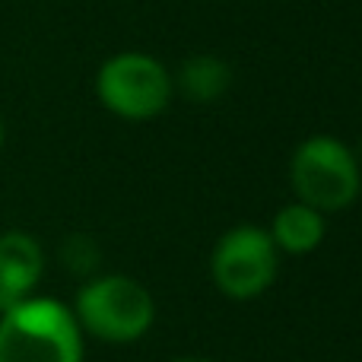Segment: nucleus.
Instances as JSON below:
<instances>
[{
	"mask_svg": "<svg viewBox=\"0 0 362 362\" xmlns=\"http://www.w3.org/2000/svg\"><path fill=\"white\" fill-rule=\"evenodd\" d=\"M0 150H4V118H0Z\"/></svg>",
	"mask_w": 362,
	"mask_h": 362,
	"instance_id": "9b49d317",
	"label": "nucleus"
},
{
	"mask_svg": "<svg viewBox=\"0 0 362 362\" xmlns=\"http://www.w3.org/2000/svg\"><path fill=\"white\" fill-rule=\"evenodd\" d=\"M172 74L150 54L121 51L108 57L95 74V95L112 115L124 121H150L172 102Z\"/></svg>",
	"mask_w": 362,
	"mask_h": 362,
	"instance_id": "20e7f679",
	"label": "nucleus"
},
{
	"mask_svg": "<svg viewBox=\"0 0 362 362\" xmlns=\"http://www.w3.org/2000/svg\"><path fill=\"white\" fill-rule=\"evenodd\" d=\"M172 83L178 86V93L185 95V99L206 105V102H216L226 95V89H229V83H232V70L223 57L194 54L181 64L178 76Z\"/></svg>",
	"mask_w": 362,
	"mask_h": 362,
	"instance_id": "6e6552de",
	"label": "nucleus"
},
{
	"mask_svg": "<svg viewBox=\"0 0 362 362\" xmlns=\"http://www.w3.org/2000/svg\"><path fill=\"white\" fill-rule=\"evenodd\" d=\"M276 267H280V251L270 232L251 223L232 226L210 255L213 283L219 293L235 302H248L267 293L276 280Z\"/></svg>",
	"mask_w": 362,
	"mask_h": 362,
	"instance_id": "39448f33",
	"label": "nucleus"
},
{
	"mask_svg": "<svg viewBox=\"0 0 362 362\" xmlns=\"http://www.w3.org/2000/svg\"><path fill=\"white\" fill-rule=\"evenodd\" d=\"M172 362H213V359H206V356H178Z\"/></svg>",
	"mask_w": 362,
	"mask_h": 362,
	"instance_id": "9d476101",
	"label": "nucleus"
},
{
	"mask_svg": "<svg viewBox=\"0 0 362 362\" xmlns=\"http://www.w3.org/2000/svg\"><path fill=\"white\" fill-rule=\"evenodd\" d=\"M45 274V251L35 235L23 229L0 232V312L35 296Z\"/></svg>",
	"mask_w": 362,
	"mask_h": 362,
	"instance_id": "423d86ee",
	"label": "nucleus"
},
{
	"mask_svg": "<svg viewBox=\"0 0 362 362\" xmlns=\"http://www.w3.org/2000/svg\"><path fill=\"white\" fill-rule=\"evenodd\" d=\"M325 213H318L302 200H293V204L276 210L267 232L274 238L276 251H283V255H312L325 242Z\"/></svg>",
	"mask_w": 362,
	"mask_h": 362,
	"instance_id": "0eeeda50",
	"label": "nucleus"
},
{
	"mask_svg": "<svg viewBox=\"0 0 362 362\" xmlns=\"http://www.w3.org/2000/svg\"><path fill=\"white\" fill-rule=\"evenodd\" d=\"M64 261L74 270H95V264H99V248H95L93 238L74 235L67 242V248H64Z\"/></svg>",
	"mask_w": 362,
	"mask_h": 362,
	"instance_id": "1a4fd4ad",
	"label": "nucleus"
},
{
	"mask_svg": "<svg viewBox=\"0 0 362 362\" xmlns=\"http://www.w3.org/2000/svg\"><path fill=\"white\" fill-rule=\"evenodd\" d=\"M83 337L74 308L51 296L0 312V362H83Z\"/></svg>",
	"mask_w": 362,
	"mask_h": 362,
	"instance_id": "f257e3e1",
	"label": "nucleus"
},
{
	"mask_svg": "<svg viewBox=\"0 0 362 362\" xmlns=\"http://www.w3.org/2000/svg\"><path fill=\"white\" fill-rule=\"evenodd\" d=\"M289 181L302 204L315 206L318 213H337L359 197L362 172L350 146L340 144L337 137L318 134L296 146Z\"/></svg>",
	"mask_w": 362,
	"mask_h": 362,
	"instance_id": "7ed1b4c3",
	"label": "nucleus"
},
{
	"mask_svg": "<svg viewBox=\"0 0 362 362\" xmlns=\"http://www.w3.org/2000/svg\"><path fill=\"white\" fill-rule=\"evenodd\" d=\"M74 315L83 334L102 344H134L156 321V302L140 280L124 274H105L83 283Z\"/></svg>",
	"mask_w": 362,
	"mask_h": 362,
	"instance_id": "f03ea898",
	"label": "nucleus"
}]
</instances>
